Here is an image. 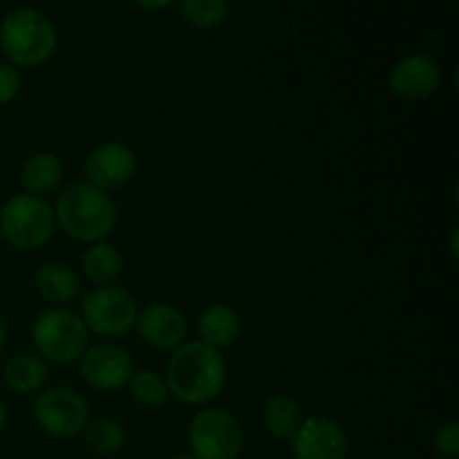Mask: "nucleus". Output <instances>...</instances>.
<instances>
[{"label": "nucleus", "instance_id": "f257e3e1", "mask_svg": "<svg viewBox=\"0 0 459 459\" xmlns=\"http://www.w3.org/2000/svg\"><path fill=\"white\" fill-rule=\"evenodd\" d=\"M227 381L222 354L204 341L182 345L173 354L166 372V385L173 397L188 406H202L218 397Z\"/></svg>", "mask_w": 459, "mask_h": 459}, {"label": "nucleus", "instance_id": "f03ea898", "mask_svg": "<svg viewBox=\"0 0 459 459\" xmlns=\"http://www.w3.org/2000/svg\"><path fill=\"white\" fill-rule=\"evenodd\" d=\"M54 218L74 240L99 242L115 229L117 206L106 193L81 182L61 193Z\"/></svg>", "mask_w": 459, "mask_h": 459}, {"label": "nucleus", "instance_id": "7ed1b4c3", "mask_svg": "<svg viewBox=\"0 0 459 459\" xmlns=\"http://www.w3.org/2000/svg\"><path fill=\"white\" fill-rule=\"evenodd\" d=\"M0 45L13 65L36 67L52 56L56 34L40 12L16 9L0 25Z\"/></svg>", "mask_w": 459, "mask_h": 459}, {"label": "nucleus", "instance_id": "20e7f679", "mask_svg": "<svg viewBox=\"0 0 459 459\" xmlns=\"http://www.w3.org/2000/svg\"><path fill=\"white\" fill-rule=\"evenodd\" d=\"M56 229L48 202L34 195H13L0 211V233L16 249H39Z\"/></svg>", "mask_w": 459, "mask_h": 459}, {"label": "nucleus", "instance_id": "39448f33", "mask_svg": "<svg viewBox=\"0 0 459 459\" xmlns=\"http://www.w3.org/2000/svg\"><path fill=\"white\" fill-rule=\"evenodd\" d=\"M34 345L48 361L72 363L88 345V327L70 309H49L36 321Z\"/></svg>", "mask_w": 459, "mask_h": 459}, {"label": "nucleus", "instance_id": "423d86ee", "mask_svg": "<svg viewBox=\"0 0 459 459\" xmlns=\"http://www.w3.org/2000/svg\"><path fill=\"white\" fill-rule=\"evenodd\" d=\"M188 442L195 459H236L245 444V435L236 417L211 408L193 420Z\"/></svg>", "mask_w": 459, "mask_h": 459}, {"label": "nucleus", "instance_id": "0eeeda50", "mask_svg": "<svg viewBox=\"0 0 459 459\" xmlns=\"http://www.w3.org/2000/svg\"><path fill=\"white\" fill-rule=\"evenodd\" d=\"M83 323L97 334H124L137 323V300L121 287H99L83 299Z\"/></svg>", "mask_w": 459, "mask_h": 459}, {"label": "nucleus", "instance_id": "6e6552de", "mask_svg": "<svg viewBox=\"0 0 459 459\" xmlns=\"http://www.w3.org/2000/svg\"><path fill=\"white\" fill-rule=\"evenodd\" d=\"M34 417L45 433L67 439L88 426V403L74 390L52 388L36 399Z\"/></svg>", "mask_w": 459, "mask_h": 459}, {"label": "nucleus", "instance_id": "1a4fd4ad", "mask_svg": "<svg viewBox=\"0 0 459 459\" xmlns=\"http://www.w3.org/2000/svg\"><path fill=\"white\" fill-rule=\"evenodd\" d=\"M137 161H134L133 151L124 143H101L90 152L85 161V178L90 186L99 191H115L128 184V179L134 175Z\"/></svg>", "mask_w": 459, "mask_h": 459}, {"label": "nucleus", "instance_id": "9d476101", "mask_svg": "<svg viewBox=\"0 0 459 459\" xmlns=\"http://www.w3.org/2000/svg\"><path fill=\"white\" fill-rule=\"evenodd\" d=\"M81 375L97 390H119L133 377V359L119 345H97L83 354Z\"/></svg>", "mask_w": 459, "mask_h": 459}, {"label": "nucleus", "instance_id": "9b49d317", "mask_svg": "<svg viewBox=\"0 0 459 459\" xmlns=\"http://www.w3.org/2000/svg\"><path fill=\"white\" fill-rule=\"evenodd\" d=\"M348 437L336 421L307 420L294 437L296 459H345Z\"/></svg>", "mask_w": 459, "mask_h": 459}, {"label": "nucleus", "instance_id": "f8f14e48", "mask_svg": "<svg viewBox=\"0 0 459 459\" xmlns=\"http://www.w3.org/2000/svg\"><path fill=\"white\" fill-rule=\"evenodd\" d=\"M442 72L439 65L429 56H406L390 72L388 85L399 99L421 101L437 90Z\"/></svg>", "mask_w": 459, "mask_h": 459}, {"label": "nucleus", "instance_id": "ddd939ff", "mask_svg": "<svg viewBox=\"0 0 459 459\" xmlns=\"http://www.w3.org/2000/svg\"><path fill=\"white\" fill-rule=\"evenodd\" d=\"M137 327L142 339L155 350L175 348L186 336V321L182 314L164 303H155L143 309L137 318Z\"/></svg>", "mask_w": 459, "mask_h": 459}, {"label": "nucleus", "instance_id": "4468645a", "mask_svg": "<svg viewBox=\"0 0 459 459\" xmlns=\"http://www.w3.org/2000/svg\"><path fill=\"white\" fill-rule=\"evenodd\" d=\"M197 330L206 345L218 350L231 345L240 336V318L227 305H213L200 316Z\"/></svg>", "mask_w": 459, "mask_h": 459}, {"label": "nucleus", "instance_id": "2eb2a0df", "mask_svg": "<svg viewBox=\"0 0 459 459\" xmlns=\"http://www.w3.org/2000/svg\"><path fill=\"white\" fill-rule=\"evenodd\" d=\"M36 290H39V294L45 300L61 305L74 300L79 296L81 285L72 269L52 263L39 269V273H36Z\"/></svg>", "mask_w": 459, "mask_h": 459}, {"label": "nucleus", "instance_id": "dca6fc26", "mask_svg": "<svg viewBox=\"0 0 459 459\" xmlns=\"http://www.w3.org/2000/svg\"><path fill=\"white\" fill-rule=\"evenodd\" d=\"M263 420L273 437L294 439L303 426V411L296 399L287 397V394H276L264 406Z\"/></svg>", "mask_w": 459, "mask_h": 459}, {"label": "nucleus", "instance_id": "f3484780", "mask_svg": "<svg viewBox=\"0 0 459 459\" xmlns=\"http://www.w3.org/2000/svg\"><path fill=\"white\" fill-rule=\"evenodd\" d=\"M48 379V368L31 354H16L4 366V384L18 394H30L43 388Z\"/></svg>", "mask_w": 459, "mask_h": 459}, {"label": "nucleus", "instance_id": "a211bd4d", "mask_svg": "<svg viewBox=\"0 0 459 459\" xmlns=\"http://www.w3.org/2000/svg\"><path fill=\"white\" fill-rule=\"evenodd\" d=\"M83 269L85 276L97 285H110L124 272V258H121L119 249L110 242H97L92 249L85 251L83 255Z\"/></svg>", "mask_w": 459, "mask_h": 459}, {"label": "nucleus", "instance_id": "6ab92c4d", "mask_svg": "<svg viewBox=\"0 0 459 459\" xmlns=\"http://www.w3.org/2000/svg\"><path fill=\"white\" fill-rule=\"evenodd\" d=\"M61 161L54 155H49V152H40V155L30 157L25 161L21 182L30 193H48L61 182Z\"/></svg>", "mask_w": 459, "mask_h": 459}, {"label": "nucleus", "instance_id": "aec40b11", "mask_svg": "<svg viewBox=\"0 0 459 459\" xmlns=\"http://www.w3.org/2000/svg\"><path fill=\"white\" fill-rule=\"evenodd\" d=\"M88 446L99 455H112L119 451L126 442V433L119 421L115 420H99L85 430Z\"/></svg>", "mask_w": 459, "mask_h": 459}, {"label": "nucleus", "instance_id": "412c9836", "mask_svg": "<svg viewBox=\"0 0 459 459\" xmlns=\"http://www.w3.org/2000/svg\"><path fill=\"white\" fill-rule=\"evenodd\" d=\"M128 384L133 399L142 403V406L157 408L166 402V397H169V385H166V381L151 370L137 372V375L130 377Z\"/></svg>", "mask_w": 459, "mask_h": 459}, {"label": "nucleus", "instance_id": "4be33fe9", "mask_svg": "<svg viewBox=\"0 0 459 459\" xmlns=\"http://www.w3.org/2000/svg\"><path fill=\"white\" fill-rule=\"evenodd\" d=\"M182 13L191 25L200 30L220 25L227 16V0H184Z\"/></svg>", "mask_w": 459, "mask_h": 459}, {"label": "nucleus", "instance_id": "5701e85b", "mask_svg": "<svg viewBox=\"0 0 459 459\" xmlns=\"http://www.w3.org/2000/svg\"><path fill=\"white\" fill-rule=\"evenodd\" d=\"M435 448L442 455L455 459L459 455V424L457 421H448V424L439 426L435 433Z\"/></svg>", "mask_w": 459, "mask_h": 459}, {"label": "nucleus", "instance_id": "b1692460", "mask_svg": "<svg viewBox=\"0 0 459 459\" xmlns=\"http://www.w3.org/2000/svg\"><path fill=\"white\" fill-rule=\"evenodd\" d=\"M21 90V76L12 65H0V106L12 101Z\"/></svg>", "mask_w": 459, "mask_h": 459}, {"label": "nucleus", "instance_id": "393cba45", "mask_svg": "<svg viewBox=\"0 0 459 459\" xmlns=\"http://www.w3.org/2000/svg\"><path fill=\"white\" fill-rule=\"evenodd\" d=\"M133 3H137L139 7H146V9H161L166 7V4L173 3V0H133Z\"/></svg>", "mask_w": 459, "mask_h": 459}, {"label": "nucleus", "instance_id": "a878e982", "mask_svg": "<svg viewBox=\"0 0 459 459\" xmlns=\"http://www.w3.org/2000/svg\"><path fill=\"white\" fill-rule=\"evenodd\" d=\"M4 341H7V323H4L3 314H0V350L4 348Z\"/></svg>", "mask_w": 459, "mask_h": 459}, {"label": "nucleus", "instance_id": "bb28decb", "mask_svg": "<svg viewBox=\"0 0 459 459\" xmlns=\"http://www.w3.org/2000/svg\"><path fill=\"white\" fill-rule=\"evenodd\" d=\"M4 424H7V408H4L3 403H0V430L4 429Z\"/></svg>", "mask_w": 459, "mask_h": 459}, {"label": "nucleus", "instance_id": "cd10ccee", "mask_svg": "<svg viewBox=\"0 0 459 459\" xmlns=\"http://www.w3.org/2000/svg\"><path fill=\"white\" fill-rule=\"evenodd\" d=\"M173 459H195L193 455H178V457H173Z\"/></svg>", "mask_w": 459, "mask_h": 459}]
</instances>
